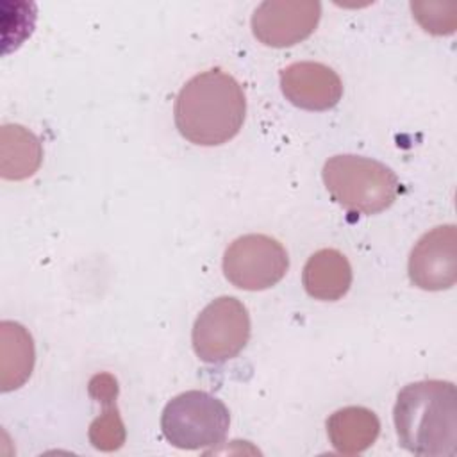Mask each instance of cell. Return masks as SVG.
<instances>
[{
    "label": "cell",
    "mask_w": 457,
    "mask_h": 457,
    "mask_svg": "<svg viewBox=\"0 0 457 457\" xmlns=\"http://www.w3.org/2000/svg\"><path fill=\"white\" fill-rule=\"evenodd\" d=\"M280 89L296 107L305 111H327L343 96L339 75L321 62L300 61L280 71Z\"/></svg>",
    "instance_id": "9c48e42d"
},
{
    "label": "cell",
    "mask_w": 457,
    "mask_h": 457,
    "mask_svg": "<svg viewBox=\"0 0 457 457\" xmlns=\"http://www.w3.org/2000/svg\"><path fill=\"white\" fill-rule=\"evenodd\" d=\"M380 432L377 414L366 407H343L327 420V434L339 453L355 455L368 450Z\"/></svg>",
    "instance_id": "7c38bea8"
},
{
    "label": "cell",
    "mask_w": 457,
    "mask_h": 457,
    "mask_svg": "<svg viewBox=\"0 0 457 457\" xmlns=\"http://www.w3.org/2000/svg\"><path fill=\"white\" fill-rule=\"evenodd\" d=\"M302 282L312 298L336 302L343 298L352 286V266L341 252L321 248L307 259Z\"/></svg>",
    "instance_id": "30bf717a"
},
{
    "label": "cell",
    "mask_w": 457,
    "mask_h": 457,
    "mask_svg": "<svg viewBox=\"0 0 457 457\" xmlns=\"http://www.w3.org/2000/svg\"><path fill=\"white\" fill-rule=\"evenodd\" d=\"M100 403H104L105 409L89 425V430H87L89 443L100 452L120 450L125 443L127 432H125V425L121 421L120 411L116 407V398L104 400Z\"/></svg>",
    "instance_id": "5bb4252c"
},
{
    "label": "cell",
    "mask_w": 457,
    "mask_h": 457,
    "mask_svg": "<svg viewBox=\"0 0 457 457\" xmlns=\"http://www.w3.org/2000/svg\"><path fill=\"white\" fill-rule=\"evenodd\" d=\"M228 427L230 412L227 405L198 389L173 396L161 416L162 436L180 450L212 448L223 443Z\"/></svg>",
    "instance_id": "277c9868"
},
{
    "label": "cell",
    "mask_w": 457,
    "mask_h": 457,
    "mask_svg": "<svg viewBox=\"0 0 457 457\" xmlns=\"http://www.w3.org/2000/svg\"><path fill=\"white\" fill-rule=\"evenodd\" d=\"M320 16L316 0H266L252 14V32L266 46H293L316 30Z\"/></svg>",
    "instance_id": "52a82bcc"
},
{
    "label": "cell",
    "mask_w": 457,
    "mask_h": 457,
    "mask_svg": "<svg viewBox=\"0 0 457 457\" xmlns=\"http://www.w3.org/2000/svg\"><path fill=\"white\" fill-rule=\"evenodd\" d=\"M36 362L34 341L29 330L16 323L4 320L0 323V386L4 393L21 387Z\"/></svg>",
    "instance_id": "8fae6325"
},
{
    "label": "cell",
    "mask_w": 457,
    "mask_h": 457,
    "mask_svg": "<svg viewBox=\"0 0 457 457\" xmlns=\"http://www.w3.org/2000/svg\"><path fill=\"white\" fill-rule=\"evenodd\" d=\"M246 98L241 84L220 68L191 77L175 100V125L191 143L218 146L243 127Z\"/></svg>",
    "instance_id": "6da1fadb"
},
{
    "label": "cell",
    "mask_w": 457,
    "mask_h": 457,
    "mask_svg": "<svg viewBox=\"0 0 457 457\" xmlns=\"http://www.w3.org/2000/svg\"><path fill=\"white\" fill-rule=\"evenodd\" d=\"M409 278L425 291L450 289L457 280V227L439 225L423 234L409 255Z\"/></svg>",
    "instance_id": "ba28073f"
},
{
    "label": "cell",
    "mask_w": 457,
    "mask_h": 457,
    "mask_svg": "<svg viewBox=\"0 0 457 457\" xmlns=\"http://www.w3.org/2000/svg\"><path fill=\"white\" fill-rule=\"evenodd\" d=\"M289 268L286 248L266 234L234 239L223 253V273L230 284L246 291H262L282 280Z\"/></svg>",
    "instance_id": "8992f818"
},
{
    "label": "cell",
    "mask_w": 457,
    "mask_h": 457,
    "mask_svg": "<svg viewBox=\"0 0 457 457\" xmlns=\"http://www.w3.org/2000/svg\"><path fill=\"white\" fill-rule=\"evenodd\" d=\"M323 184L332 198L352 212L377 214L398 195V179L386 164L362 155H334L323 164Z\"/></svg>",
    "instance_id": "3957f363"
},
{
    "label": "cell",
    "mask_w": 457,
    "mask_h": 457,
    "mask_svg": "<svg viewBox=\"0 0 457 457\" xmlns=\"http://www.w3.org/2000/svg\"><path fill=\"white\" fill-rule=\"evenodd\" d=\"M250 339V314L234 296L207 303L193 325V350L209 364L236 357Z\"/></svg>",
    "instance_id": "5b68a950"
},
{
    "label": "cell",
    "mask_w": 457,
    "mask_h": 457,
    "mask_svg": "<svg viewBox=\"0 0 457 457\" xmlns=\"http://www.w3.org/2000/svg\"><path fill=\"white\" fill-rule=\"evenodd\" d=\"M398 443L414 455L453 457L457 452V389L448 380L407 384L393 409Z\"/></svg>",
    "instance_id": "7a4b0ae2"
},
{
    "label": "cell",
    "mask_w": 457,
    "mask_h": 457,
    "mask_svg": "<svg viewBox=\"0 0 457 457\" xmlns=\"http://www.w3.org/2000/svg\"><path fill=\"white\" fill-rule=\"evenodd\" d=\"M43 159L41 141L34 132L18 123H7L0 130V175L5 180L32 177Z\"/></svg>",
    "instance_id": "4fadbf2b"
}]
</instances>
